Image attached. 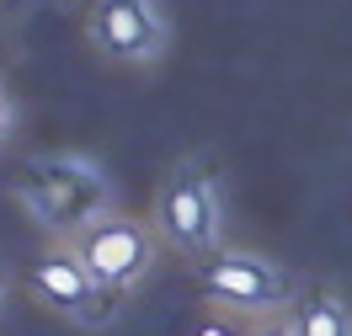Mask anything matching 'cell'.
Returning <instances> with one entry per match:
<instances>
[{
    "label": "cell",
    "mask_w": 352,
    "mask_h": 336,
    "mask_svg": "<svg viewBox=\"0 0 352 336\" xmlns=\"http://www.w3.org/2000/svg\"><path fill=\"white\" fill-rule=\"evenodd\" d=\"M75 251H80V262H86L102 283H107L112 293H123L133 289L144 272H150L155 262V235H150V224H139V219H96L80 229V240H75Z\"/></svg>",
    "instance_id": "cell-2"
},
{
    "label": "cell",
    "mask_w": 352,
    "mask_h": 336,
    "mask_svg": "<svg viewBox=\"0 0 352 336\" xmlns=\"http://www.w3.org/2000/svg\"><path fill=\"white\" fill-rule=\"evenodd\" d=\"M11 192L43 229L65 235V229H86V224L107 219L112 181L102 166H91L80 155H32L16 171Z\"/></svg>",
    "instance_id": "cell-1"
},
{
    "label": "cell",
    "mask_w": 352,
    "mask_h": 336,
    "mask_svg": "<svg viewBox=\"0 0 352 336\" xmlns=\"http://www.w3.org/2000/svg\"><path fill=\"white\" fill-rule=\"evenodd\" d=\"M160 229L171 235V246L192 251V256L219 246V187H214L208 171L187 166V171H176L166 181V192H160Z\"/></svg>",
    "instance_id": "cell-3"
},
{
    "label": "cell",
    "mask_w": 352,
    "mask_h": 336,
    "mask_svg": "<svg viewBox=\"0 0 352 336\" xmlns=\"http://www.w3.org/2000/svg\"><path fill=\"white\" fill-rule=\"evenodd\" d=\"M203 293L219 304H235V310H278V304H288V278L262 256L214 251L203 267Z\"/></svg>",
    "instance_id": "cell-5"
},
{
    "label": "cell",
    "mask_w": 352,
    "mask_h": 336,
    "mask_svg": "<svg viewBox=\"0 0 352 336\" xmlns=\"http://www.w3.org/2000/svg\"><path fill=\"white\" fill-rule=\"evenodd\" d=\"M91 43L107 59L123 65H150L166 48V22L155 0H96L91 5Z\"/></svg>",
    "instance_id": "cell-4"
},
{
    "label": "cell",
    "mask_w": 352,
    "mask_h": 336,
    "mask_svg": "<svg viewBox=\"0 0 352 336\" xmlns=\"http://www.w3.org/2000/svg\"><path fill=\"white\" fill-rule=\"evenodd\" d=\"M11 134V96H6V86H0V139Z\"/></svg>",
    "instance_id": "cell-9"
},
{
    "label": "cell",
    "mask_w": 352,
    "mask_h": 336,
    "mask_svg": "<svg viewBox=\"0 0 352 336\" xmlns=\"http://www.w3.org/2000/svg\"><path fill=\"white\" fill-rule=\"evenodd\" d=\"M198 336H235V326H230V320H203Z\"/></svg>",
    "instance_id": "cell-8"
},
{
    "label": "cell",
    "mask_w": 352,
    "mask_h": 336,
    "mask_svg": "<svg viewBox=\"0 0 352 336\" xmlns=\"http://www.w3.org/2000/svg\"><path fill=\"white\" fill-rule=\"evenodd\" d=\"M262 336H299V326H278V331H262Z\"/></svg>",
    "instance_id": "cell-10"
},
{
    "label": "cell",
    "mask_w": 352,
    "mask_h": 336,
    "mask_svg": "<svg viewBox=\"0 0 352 336\" xmlns=\"http://www.w3.org/2000/svg\"><path fill=\"white\" fill-rule=\"evenodd\" d=\"M32 289L69 320H107V283L80 262V251H48L32 262Z\"/></svg>",
    "instance_id": "cell-6"
},
{
    "label": "cell",
    "mask_w": 352,
    "mask_h": 336,
    "mask_svg": "<svg viewBox=\"0 0 352 336\" xmlns=\"http://www.w3.org/2000/svg\"><path fill=\"white\" fill-rule=\"evenodd\" d=\"M294 326H299V336H352V315L336 293H315Z\"/></svg>",
    "instance_id": "cell-7"
}]
</instances>
